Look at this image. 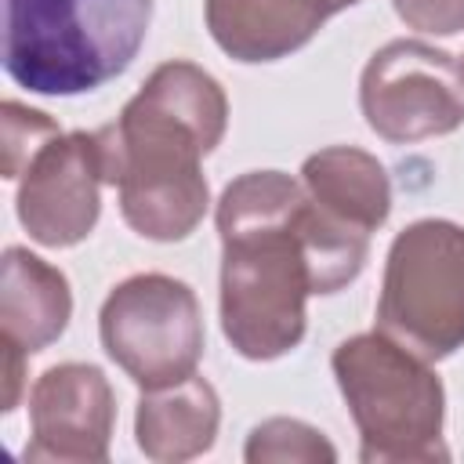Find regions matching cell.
<instances>
[{
  "label": "cell",
  "mask_w": 464,
  "mask_h": 464,
  "mask_svg": "<svg viewBox=\"0 0 464 464\" xmlns=\"http://www.w3.org/2000/svg\"><path fill=\"white\" fill-rule=\"evenodd\" d=\"M105 355L141 388H167L203 359V312L196 290L163 272L116 283L98 312Z\"/></svg>",
  "instance_id": "6"
},
{
  "label": "cell",
  "mask_w": 464,
  "mask_h": 464,
  "mask_svg": "<svg viewBox=\"0 0 464 464\" xmlns=\"http://www.w3.org/2000/svg\"><path fill=\"white\" fill-rule=\"evenodd\" d=\"M25 359H29V352H22L14 344H4V413H11L18 406L22 377H25Z\"/></svg>",
  "instance_id": "17"
},
{
  "label": "cell",
  "mask_w": 464,
  "mask_h": 464,
  "mask_svg": "<svg viewBox=\"0 0 464 464\" xmlns=\"http://www.w3.org/2000/svg\"><path fill=\"white\" fill-rule=\"evenodd\" d=\"M301 185L337 221L377 232L392 214V181L377 156L355 145H330L304 160Z\"/></svg>",
  "instance_id": "13"
},
{
  "label": "cell",
  "mask_w": 464,
  "mask_h": 464,
  "mask_svg": "<svg viewBox=\"0 0 464 464\" xmlns=\"http://www.w3.org/2000/svg\"><path fill=\"white\" fill-rule=\"evenodd\" d=\"M359 0H207V29L214 44L246 65L279 62L301 51L326 18Z\"/></svg>",
  "instance_id": "10"
},
{
  "label": "cell",
  "mask_w": 464,
  "mask_h": 464,
  "mask_svg": "<svg viewBox=\"0 0 464 464\" xmlns=\"http://www.w3.org/2000/svg\"><path fill=\"white\" fill-rule=\"evenodd\" d=\"M152 0H4V72L51 98L105 87L138 58Z\"/></svg>",
  "instance_id": "3"
},
{
  "label": "cell",
  "mask_w": 464,
  "mask_h": 464,
  "mask_svg": "<svg viewBox=\"0 0 464 464\" xmlns=\"http://www.w3.org/2000/svg\"><path fill=\"white\" fill-rule=\"evenodd\" d=\"M221 424V402L207 377L192 373L167 388H149L134 410L138 450L156 464H181L203 457Z\"/></svg>",
  "instance_id": "12"
},
{
  "label": "cell",
  "mask_w": 464,
  "mask_h": 464,
  "mask_svg": "<svg viewBox=\"0 0 464 464\" xmlns=\"http://www.w3.org/2000/svg\"><path fill=\"white\" fill-rule=\"evenodd\" d=\"M337 388L359 428L362 464L446 460V392L428 359L388 334H355L330 355Z\"/></svg>",
  "instance_id": "4"
},
{
  "label": "cell",
  "mask_w": 464,
  "mask_h": 464,
  "mask_svg": "<svg viewBox=\"0 0 464 464\" xmlns=\"http://www.w3.org/2000/svg\"><path fill=\"white\" fill-rule=\"evenodd\" d=\"M221 330L228 344L268 362L304 337V301L348 286L370 254V236L330 218L283 170H246L218 199Z\"/></svg>",
  "instance_id": "1"
},
{
  "label": "cell",
  "mask_w": 464,
  "mask_h": 464,
  "mask_svg": "<svg viewBox=\"0 0 464 464\" xmlns=\"http://www.w3.org/2000/svg\"><path fill=\"white\" fill-rule=\"evenodd\" d=\"M69 315L72 290L65 272L25 246H7L0 283V341L36 355L65 334Z\"/></svg>",
  "instance_id": "11"
},
{
  "label": "cell",
  "mask_w": 464,
  "mask_h": 464,
  "mask_svg": "<svg viewBox=\"0 0 464 464\" xmlns=\"http://www.w3.org/2000/svg\"><path fill=\"white\" fill-rule=\"evenodd\" d=\"M102 185H109L102 134H54L47 145L36 149V156L18 174V221L40 246H76L98 225Z\"/></svg>",
  "instance_id": "8"
},
{
  "label": "cell",
  "mask_w": 464,
  "mask_h": 464,
  "mask_svg": "<svg viewBox=\"0 0 464 464\" xmlns=\"http://www.w3.org/2000/svg\"><path fill=\"white\" fill-rule=\"evenodd\" d=\"M225 127L221 83L185 58L156 65L116 123L98 127L109 185H116L120 214L138 236L178 243L196 232L210 203L203 156L221 145Z\"/></svg>",
  "instance_id": "2"
},
{
  "label": "cell",
  "mask_w": 464,
  "mask_h": 464,
  "mask_svg": "<svg viewBox=\"0 0 464 464\" xmlns=\"http://www.w3.org/2000/svg\"><path fill=\"white\" fill-rule=\"evenodd\" d=\"M377 330L428 362L464 348V225L420 218L392 239Z\"/></svg>",
  "instance_id": "5"
},
{
  "label": "cell",
  "mask_w": 464,
  "mask_h": 464,
  "mask_svg": "<svg viewBox=\"0 0 464 464\" xmlns=\"http://www.w3.org/2000/svg\"><path fill=\"white\" fill-rule=\"evenodd\" d=\"M243 457L250 464L265 460H337V450L326 442V435L297 417H268L261 420L243 446Z\"/></svg>",
  "instance_id": "14"
},
{
  "label": "cell",
  "mask_w": 464,
  "mask_h": 464,
  "mask_svg": "<svg viewBox=\"0 0 464 464\" xmlns=\"http://www.w3.org/2000/svg\"><path fill=\"white\" fill-rule=\"evenodd\" d=\"M392 7L417 33L453 36L464 29V0H392Z\"/></svg>",
  "instance_id": "16"
},
{
  "label": "cell",
  "mask_w": 464,
  "mask_h": 464,
  "mask_svg": "<svg viewBox=\"0 0 464 464\" xmlns=\"http://www.w3.org/2000/svg\"><path fill=\"white\" fill-rule=\"evenodd\" d=\"M359 109L366 127L410 145L464 127V72L450 51L424 40H392L359 76Z\"/></svg>",
  "instance_id": "7"
},
{
  "label": "cell",
  "mask_w": 464,
  "mask_h": 464,
  "mask_svg": "<svg viewBox=\"0 0 464 464\" xmlns=\"http://www.w3.org/2000/svg\"><path fill=\"white\" fill-rule=\"evenodd\" d=\"M460 72H464V62H460Z\"/></svg>",
  "instance_id": "18"
},
{
  "label": "cell",
  "mask_w": 464,
  "mask_h": 464,
  "mask_svg": "<svg viewBox=\"0 0 464 464\" xmlns=\"http://www.w3.org/2000/svg\"><path fill=\"white\" fill-rule=\"evenodd\" d=\"M54 134L62 130L47 112L22 102H4V178H18L36 149L47 145Z\"/></svg>",
  "instance_id": "15"
},
{
  "label": "cell",
  "mask_w": 464,
  "mask_h": 464,
  "mask_svg": "<svg viewBox=\"0 0 464 464\" xmlns=\"http://www.w3.org/2000/svg\"><path fill=\"white\" fill-rule=\"evenodd\" d=\"M116 428V395L109 377L91 362H58L29 392L25 460L102 464Z\"/></svg>",
  "instance_id": "9"
}]
</instances>
